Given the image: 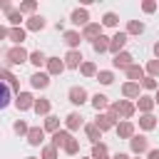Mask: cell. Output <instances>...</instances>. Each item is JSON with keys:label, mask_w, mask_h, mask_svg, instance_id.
<instances>
[{"label": "cell", "mask_w": 159, "mask_h": 159, "mask_svg": "<svg viewBox=\"0 0 159 159\" xmlns=\"http://www.w3.org/2000/svg\"><path fill=\"white\" fill-rule=\"evenodd\" d=\"M25 57H27V55H25V50H22V47H15V50H10V52H7V60H10L12 65L25 62Z\"/></svg>", "instance_id": "cell-1"}, {"label": "cell", "mask_w": 159, "mask_h": 159, "mask_svg": "<svg viewBox=\"0 0 159 159\" xmlns=\"http://www.w3.org/2000/svg\"><path fill=\"white\" fill-rule=\"evenodd\" d=\"M70 99H72L75 104H82V102H84V89H82V87H72V89H70Z\"/></svg>", "instance_id": "cell-2"}, {"label": "cell", "mask_w": 159, "mask_h": 159, "mask_svg": "<svg viewBox=\"0 0 159 159\" xmlns=\"http://www.w3.org/2000/svg\"><path fill=\"white\" fill-rule=\"evenodd\" d=\"M124 42H127V35H124V32H119V35H117V37H114V40L109 42V47H112V50H114V52L119 55V47H122Z\"/></svg>", "instance_id": "cell-3"}, {"label": "cell", "mask_w": 159, "mask_h": 159, "mask_svg": "<svg viewBox=\"0 0 159 159\" xmlns=\"http://www.w3.org/2000/svg\"><path fill=\"white\" fill-rule=\"evenodd\" d=\"M72 22L75 25H84L87 22V10H75L72 12Z\"/></svg>", "instance_id": "cell-4"}, {"label": "cell", "mask_w": 159, "mask_h": 159, "mask_svg": "<svg viewBox=\"0 0 159 159\" xmlns=\"http://www.w3.org/2000/svg\"><path fill=\"white\" fill-rule=\"evenodd\" d=\"M129 62H132V55H127V52H122V55L114 57V65L117 67H129Z\"/></svg>", "instance_id": "cell-5"}, {"label": "cell", "mask_w": 159, "mask_h": 159, "mask_svg": "<svg viewBox=\"0 0 159 159\" xmlns=\"http://www.w3.org/2000/svg\"><path fill=\"white\" fill-rule=\"evenodd\" d=\"M30 80H32V87H47V82H50L47 75H32Z\"/></svg>", "instance_id": "cell-6"}, {"label": "cell", "mask_w": 159, "mask_h": 159, "mask_svg": "<svg viewBox=\"0 0 159 159\" xmlns=\"http://www.w3.org/2000/svg\"><path fill=\"white\" fill-rule=\"evenodd\" d=\"M132 149H134V152H144V149H147V139H144V137H134V139H132Z\"/></svg>", "instance_id": "cell-7"}, {"label": "cell", "mask_w": 159, "mask_h": 159, "mask_svg": "<svg viewBox=\"0 0 159 159\" xmlns=\"http://www.w3.org/2000/svg\"><path fill=\"white\" fill-rule=\"evenodd\" d=\"M7 102H10V89H7V87L0 82V109H2Z\"/></svg>", "instance_id": "cell-8"}, {"label": "cell", "mask_w": 159, "mask_h": 159, "mask_svg": "<svg viewBox=\"0 0 159 159\" xmlns=\"http://www.w3.org/2000/svg\"><path fill=\"white\" fill-rule=\"evenodd\" d=\"M30 104H32V97L30 94H20L17 97V109H27Z\"/></svg>", "instance_id": "cell-9"}, {"label": "cell", "mask_w": 159, "mask_h": 159, "mask_svg": "<svg viewBox=\"0 0 159 159\" xmlns=\"http://www.w3.org/2000/svg\"><path fill=\"white\" fill-rule=\"evenodd\" d=\"M107 47H109V42H107V37H102V35H99V37L94 40V50H97V52H104Z\"/></svg>", "instance_id": "cell-10"}, {"label": "cell", "mask_w": 159, "mask_h": 159, "mask_svg": "<svg viewBox=\"0 0 159 159\" xmlns=\"http://www.w3.org/2000/svg\"><path fill=\"white\" fill-rule=\"evenodd\" d=\"M42 139V129H30V144H40Z\"/></svg>", "instance_id": "cell-11"}, {"label": "cell", "mask_w": 159, "mask_h": 159, "mask_svg": "<svg viewBox=\"0 0 159 159\" xmlns=\"http://www.w3.org/2000/svg\"><path fill=\"white\" fill-rule=\"evenodd\" d=\"M40 27H45V20L42 17H30V30H40Z\"/></svg>", "instance_id": "cell-12"}, {"label": "cell", "mask_w": 159, "mask_h": 159, "mask_svg": "<svg viewBox=\"0 0 159 159\" xmlns=\"http://www.w3.org/2000/svg\"><path fill=\"white\" fill-rule=\"evenodd\" d=\"M10 40H12V42H22V40H25V32H22V30H17V27H15V30H12V32H10Z\"/></svg>", "instance_id": "cell-13"}, {"label": "cell", "mask_w": 159, "mask_h": 159, "mask_svg": "<svg viewBox=\"0 0 159 159\" xmlns=\"http://www.w3.org/2000/svg\"><path fill=\"white\" fill-rule=\"evenodd\" d=\"M80 60H82V57H80V52H70V55H67V65H70V67L80 65Z\"/></svg>", "instance_id": "cell-14"}, {"label": "cell", "mask_w": 159, "mask_h": 159, "mask_svg": "<svg viewBox=\"0 0 159 159\" xmlns=\"http://www.w3.org/2000/svg\"><path fill=\"white\" fill-rule=\"evenodd\" d=\"M112 119H114V117H112V114H107V117H102V119H97V124H99L102 129H109V127H112Z\"/></svg>", "instance_id": "cell-15"}, {"label": "cell", "mask_w": 159, "mask_h": 159, "mask_svg": "<svg viewBox=\"0 0 159 159\" xmlns=\"http://www.w3.org/2000/svg\"><path fill=\"white\" fill-rule=\"evenodd\" d=\"M92 104H94V107H97V109H102V107H107V97H104V94H97V97H94V102H92Z\"/></svg>", "instance_id": "cell-16"}, {"label": "cell", "mask_w": 159, "mask_h": 159, "mask_svg": "<svg viewBox=\"0 0 159 159\" xmlns=\"http://www.w3.org/2000/svg\"><path fill=\"white\" fill-rule=\"evenodd\" d=\"M114 112H122L124 117H129V114H132V107H129V104H114Z\"/></svg>", "instance_id": "cell-17"}, {"label": "cell", "mask_w": 159, "mask_h": 159, "mask_svg": "<svg viewBox=\"0 0 159 159\" xmlns=\"http://www.w3.org/2000/svg\"><path fill=\"white\" fill-rule=\"evenodd\" d=\"M80 122H82V117H80V114H70V117H67V124H70L72 129H75V127H80Z\"/></svg>", "instance_id": "cell-18"}, {"label": "cell", "mask_w": 159, "mask_h": 159, "mask_svg": "<svg viewBox=\"0 0 159 159\" xmlns=\"http://www.w3.org/2000/svg\"><path fill=\"white\" fill-rule=\"evenodd\" d=\"M65 40H67V45H77V42H80V35H77V32H67Z\"/></svg>", "instance_id": "cell-19"}, {"label": "cell", "mask_w": 159, "mask_h": 159, "mask_svg": "<svg viewBox=\"0 0 159 159\" xmlns=\"http://www.w3.org/2000/svg\"><path fill=\"white\" fill-rule=\"evenodd\" d=\"M30 60H32L35 65H42V62H45V55H42V52H32V55H30Z\"/></svg>", "instance_id": "cell-20"}, {"label": "cell", "mask_w": 159, "mask_h": 159, "mask_svg": "<svg viewBox=\"0 0 159 159\" xmlns=\"http://www.w3.org/2000/svg\"><path fill=\"white\" fill-rule=\"evenodd\" d=\"M62 67H65V65H62L60 60H52V62H50V72H62Z\"/></svg>", "instance_id": "cell-21"}, {"label": "cell", "mask_w": 159, "mask_h": 159, "mask_svg": "<svg viewBox=\"0 0 159 159\" xmlns=\"http://www.w3.org/2000/svg\"><path fill=\"white\" fill-rule=\"evenodd\" d=\"M127 75H129L132 80H137V77H142V70H139V67H127Z\"/></svg>", "instance_id": "cell-22"}, {"label": "cell", "mask_w": 159, "mask_h": 159, "mask_svg": "<svg viewBox=\"0 0 159 159\" xmlns=\"http://www.w3.org/2000/svg\"><path fill=\"white\" fill-rule=\"evenodd\" d=\"M104 25H117V15L114 12H107L104 15Z\"/></svg>", "instance_id": "cell-23"}, {"label": "cell", "mask_w": 159, "mask_h": 159, "mask_svg": "<svg viewBox=\"0 0 159 159\" xmlns=\"http://www.w3.org/2000/svg\"><path fill=\"white\" fill-rule=\"evenodd\" d=\"M97 32H99V27H97V25H87V30H84V35H87V37H94Z\"/></svg>", "instance_id": "cell-24"}, {"label": "cell", "mask_w": 159, "mask_h": 159, "mask_svg": "<svg viewBox=\"0 0 159 159\" xmlns=\"http://www.w3.org/2000/svg\"><path fill=\"white\" fill-rule=\"evenodd\" d=\"M20 20H22V17H20V12H15V10H10V22H12V25H17Z\"/></svg>", "instance_id": "cell-25"}, {"label": "cell", "mask_w": 159, "mask_h": 159, "mask_svg": "<svg viewBox=\"0 0 159 159\" xmlns=\"http://www.w3.org/2000/svg\"><path fill=\"white\" fill-rule=\"evenodd\" d=\"M99 82L109 84V82H112V75H109V72H99Z\"/></svg>", "instance_id": "cell-26"}, {"label": "cell", "mask_w": 159, "mask_h": 159, "mask_svg": "<svg viewBox=\"0 0 159 159\" xmlns=\"http://www.w3.org/2000/svg\"><path fill=\"white\" fill-rule=\"evenodd\" d=\"M137 92H139V89H137V84H127V87H124V94H129V97H132V94H137Z\"/></svg>", "instance_id": "cell-27"}, {"label": "cell", "mask_w": 159, "mask_h": 159, "mask_svg": "<svg viewBox=\"0 0 159 159\" xmlns=\"http://www.w3.org/2000/svg\"><path fill=\"white\" fill-rule=\"evenodd\" d=\"M35 109H37V112H47V109H50V104L42 99V102H37V104H35Z\"/></svg>", "instance_id": "cell-28"}, {"label": "cell", "mask_w": 159, "mask_h": 159, "mask_svg": "<svg viewBox=\"0 0 159 159\" xmlns=\"http://www.w3.org/2000/svg\"><path fill=\"white\" fill-rule=\"evenodd\" d=\"M119 134H122V137H129V134H132V127H129V124H122V127H119Z\"/></svg>", "instance_id": "cell-29"}, {"label": "cell", "mask_w": 159, "mask_h": 159, "mask_svg": "<svg viewBox=\"0 0 159 159\" xmlns=\"http://www.w3.org/2000/svg\"><path fill=\"white\" fill-rule=\"evenodd\" d=\"M129 32H142V22H129Z\"/></svg>", "instance_id": "cell-30"}, {"label": "cell", "mask_w": 159, "mask_h": 159, "mask_svg": "<svg viewBox=\"0 0 159 159\" xmlns=\"http://www.w3.org/2000/svg\"><path fill=\"white\" fill-rule=\"evenodd\" d=\"M87 134H89V139H97V137H99L97 127H87Z\"/></svg>", "instance_id": "cell-31"}, {"label": "cell", "mask_w": 159, "mask_h": 159, "mask_svg": "<svg viewBox=\"0 0 159 159\" xmlns=\"http://www.w3.org/2000/svg\"><path fill=\"white\" fill-rule=\"evenodd\" d=\"M149 72H152V75H159V62H152V65H149Z\"/></svg>", "instance_id": "cell-32"}, {"label": "cell", "mask_w": 159, "mask_h": 159, "mask_svg": "<svg viewBox=\"0 0 159 159\" xmlns=\"http://www.w3.org/2000/svg\"><path fill=\"white\" fill-rule=\"evenodd\" d=\"M82 72H84V75H92V72H94V67H92V65H89V62H87V65H84V67H82Z\"/></svg>", "instance_id": "cell-33"}, {"label": "cell", "mask_w": 159, "mask_h": 159, "mask_svg": "<svg viewBox=\"0 0 159 159\" xmlns=\"http://www.w3.org/2000/svg\"><path fill=\"white\" fill-rule=\"evenodd\" d=\"M142 124H144V127H154V119H152V117H144Z\"/></svg>", "instance_id": "cell-34"}, {"label": "cell", "mask_w": 159, "mask_h": 159, "mask_svg": "<svg viewBox=\"0 0 159 159\" xmlns=\"http://www.w3.org/2000/svg\"><path fill=\"white\" fill-rule=\"evenodd\" d=\"M55 127H57V119L50 117V119H47V129H55Z\"/></svg>", "instance_id": "cell-35"}, {"label": "cell", "mask_w": 159, "mask_h": 159, "mask_svg": "<svg viewBox=\"0 0 159 159\" xmlns=\"http://www.w3.org/2000/svg\"><path fill=\"white\" fill-rule=\"evenodd\" d=\"M45 159H55V149H45Z\"/></svg>", "instance_id": "cell-36"}, {"label": "cell", "mask_w": 159, "mask_h": 159, "mask_svg": "<svg viewBox=\"0 0 159 159\" xmlns=\"http://www.w3.org/2000/svg\"><path fill=\"white\" fill-rule=\"evenodd\" d=\"M142 107H144V109H149V107H152V99H147V97H144V99H142Z\"/></svg>", "instance_id": "cell-37"}, {"label": "cell", "mask_w": 159, "mask_h": 159, "mask_svg": "<svg viewBox=\"0 0 159 159\" xmlns=\"http://www.w3.org/2000/svg\"><path fill=\"white\" fill-rule=\"evenodd\" d=\"M25 129H27V127H25L22 122H17V124H15V132H25Z\"/></svg>", "instance_id": "cell-38"}, {"label": "cell", "mask_w": 159, "mask_h": 159, "mask_svg": "<svg viewBox=\"0 0 159 159\" xmlns=\"http://www.w3.org/2000/svg\"><path fill=\"white\" fill-rule=\"evenodd\" d=\"M149 159H159V152H152V154H149Z\"/></svg>", "instance_id": "cell-39"}, {"label": "cell", "mask_w": 159, "mask_h": 159, "mask_svg": "<svg viewBox=\"0 0 159 159\" xmlns=\"http://www.w3.org/2000/svg\"><path fill=\"white\" fill-rule=\"evenodd\" d=\"M5 35H7V30H5V27H0V40H2Z\"/></svg>", "instance_id": "cell-40"}, {"label": "cell", "mask_w": 159, "mask_h": 159, "mask_svg": "<svg viewBox=\"0 0 159 159\" xmlns=\"http://www.w3.org/2000/svg\"><path fill=\"white\" fill-rule=\"evenodd\" d=\"M114 159H127V154H119V157H114Z\"/></svg>", "instance_id": "cell-41"}, {"label": "cell", "mask_w": 159, "mask_h": 159, "mask_svg": "<svg viewBox=\"0 0 159 159\" xmlns=\"http://www.w3.org/2000/svg\"><path fill=\"white\" fill-rule=\"evenodd\" d=\"M154 52H157V55H159V42H157V47H154Z\"/></svg>", "instance_id": "cell-42"}, {"label": "cell", "mask_w": 159, "mask_h": 159, "mask_svg": "<svg viewBox=\"0 0 159 159\" xmlns=\"http://www.w3.org/2000/svg\"><path fill=\"white\" fill-rule=\"evenodd\" d=\"M157 99H159V97H157Z\"/></svg>", "instance_id": "cell-43"}]
</instances>
